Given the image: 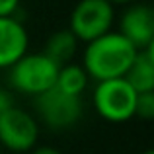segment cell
Segmentation results:
<instances>
[{
    "label": "cell",
    "mask_w": 154,
    "mask_h": 154,
    "mask_svg": "<svg viewBox=\"0 0 154 154\" xmlns=\"http://www.w3.org/2000/svg\"><path fill=\"white\" fill-rule=\"evenodd\" d=\"M76 49H78V39L72 35V31L59 29L47 39L43 55L49 57L55 64L63 66V64H68L72 60V57L76 55Z\"/></svg>",
    "instance_id": "obj_10"
},
{
    "label": "cell",
    "mask_w": 154,
    "mask_h": 154,
    "mask_svg": "<svg viewBox=\"0 0 154 154\" xmlns=\"http://www.w3.org/2000/svg\"><path fill=\"white\" fill-rule=\"evenodd\" d=\"M20 10V0H0V18H12Z\"/></svg>",
    "instance_id": "obj_13"
},
{
    "label": "cell",
    "mask_w": 154,
    "mask_h": 154,
    "mask_svg": "<svg viewBox=\"0 0 154 154\" xmlns=\"http://www.w3.org/2000/svg\"><path fill=\"white\" fill-rule=\"evenodd\" d=\"M123 78L135 88L137 94L154 92V45L137 51Z\"/></svg>",
    "instance_id": "obj_9"
},
{
    "label": "cell",
    "mask_w": 154,
    "mask_h": 154,
    "mask_svg": "<svg viewBox=\"0 0 154 154\" xmlns=\"http://www.w3.org/2000/svg\"><path fill=\"white\" fill-rule=\"evenodd\" d=\"M88 80H90V76L86 74V70L82 68V64L68 63V64L59 66L57 80H55V88L60 90L63 94L82 98L84 90L88 88Z\"/></svg>",
    "instance_id": "obj_11"
},
{
    "label": "cell",
    "mask_w": 154,
    "mask_h": 154,
    "mask_svg": "<svg viewBox=\"0 0 154 154\" xmlns=\"http://www.w3.org/2000/svg\"><path fill=\"white\" fill-rule=\"evenodd\" d=\"M29 35L16 16L0 18V68H10L27 53Z\"/></svg>",
    "instance_id": "obj_8"
},
{
    "label": "cell",
    "mask_w": 154,
    "mask_h": 154,
    "mask_svg": "<svg viewBox=\"0 0 154 154\" xmlns=\"http://www.w3.org/2000/svg\"><path fill=\"white\" fill-rule=\"evenodd\" d=\"M14 105V100H12V94L4 88H0V117L8 111V109Z\"/></svg>",
    "instance_id": "obj_14"
},
{
    "label": "cell",
    "mask_w": 154,
    "mask_h": 154,
    "mask_svg": "<svg viewBox=\"0 0 154 154\" xmlns=\"http://www.w3.org/2000/svg\"><path fill=\"white\" fill-rule=\"evenodd\" d=\"M137 92L125 78L102 80L96 84L92 102L102 119L109 123H127L135 117Z\"/></svg>",
    "instance_id": "obj_3"
},
{
    "label": "cell",
    "mask_w": 154,
    "mask_h": 154,
    "mask_svg": "<svg viewBox=\"0 0 154 154\" xmlns=\"http://www.w3.org/2000/svg\"><path fill=\"white\" fill-rule=\"evenodd\" d=\"M35 109L43 123L53 131H63L76 125L82 117V98L63 94L55 86L35 98Z\"/></svg>",
    "instance_id": "obj_5"
},
{
    "label": "cell",
    "mask_w": 154,
    "mask_h": 154,
    "mask_svg": "<svg viewBox=\"0 0 154 154\" xmlns=\"http://www.w3.org/2000/svg\"><path fill=\"white\" fill-rule=\"evenodd\" d=\"M107 2H111V4H133L137 0H107Z\"/></svg>",
    "instance_id": "obj_16"
},
{
    "label": "cell",
    "mask_w": 154,
    "mask_h": 154,
    "mask_svg": "<svg viewBox=\"0 0 154 154\" xmlns=\"http://www.w3.org/2000/svg\"><path fill=\"white\" fill-rule=\"evenodd\" d=\"M29 154H60V150H57L53 146H35L29 150Z\"/></svg>",
    "instance_id": "obj_15"
},
{
    "label": "cell",
    "mask_w": 154,
    "mask_h": 154,
    "mask_svg": "<svg viewBox=\"0 0 154 154\" xmlns=\"http://www.w3.org/2000/svg\"><path fill=\"white\" fill-rule=\"evenodd\" d=\"M143 154H154V150H150V148H148V150H144Z\"/></svg>",
    "instance_id": "obj_17"
},
{
    "label": "cell",
    "mask_w": 154,
    "mask_h": 154,
    "mask_svg": "<svg viewBox=\"0 0 154 154\" xmlns=\"http://www.w3.org/2000/svg\"><path fill=\"white\" fill-rule=\"evenodd\" d=\"M137 49L119 33V31H107L100 37L86 43L82 55V68L90 78L111 80L123 78L127 68L131 66Z\"/></svg>",
    "instance_id": "obj_1"
},
{
    "label": "cell",
    "mask_w": 154,
    "mask_h": 154,
    "mask_svg": "<svg viewBox=\"0 0 154 154\" xmlns=\"http://www.w3.org/2000/svg\"><path fill=\"white\" fill-rule=\"evenodd\" d=\"M39 139V125L33 115L12 105L0 117V143L12 152H29Z\"/></svg>",
    "instance_id": "obj_6"
},
{
    "label": "cell",
    "mask_w": 154,
    "mask_h": 154,
    "mask_svg": "<svg viewBox=\"0 0 154 154\" xmlns=\"http://www.w3.org/2000/svg\"><path fill=\"white\" fill-rule=\"evenodd\" d=\"M119 33L137 51L154 45V10L143 2L129 4V8L121 14Z\"/></svg>",
    "instance_id": "obj_7"
},
{
    "label": "cell",
    "mask_w": 154,
    "mask_h": 154,
    "mask_svg": "<svg viewBox=\"0 0 154 154\" xmlns=\"http://www.w3.org/2000/svg\"><path fill=\"white\" fill-rule=\"evenodd\" d=\"M115 10L107 0H80L70 14L68 29L78 41L90 43L92 39L111 31Z\"/></svg>",
    "instance_id": "obj_4"
},
{
    "label": "cell",
    "mask_w": 154,
    "mask_h": 154,
    "mask_svg": "<svg viewBox=\"0 0 154 154\" xmlns=\"http://www.w3.org/2000/svg\"><path fill=\"white\" fill-rule=\"evenodd\" d=\"M135 117H140L143 121H150L154 117V92H140L137 96Z\"/></svg>",
    "instance_id": "obj_12"
},
{
    "label": "cell",
    "mask_w": 154,
    "mask_h": 154,
    "mask_svg": "<svg viewBox=\"0 0 154 154\" xmlns=\"http://www.w3.org/2000/svg\"><path fill=\"white\" fill-rule=\"evenodd\" d=\"M8 70V82L16 92L37 98L55 86L59 64H55L43 53H26Z\"/></svg>",
    "instance_id": "obj_2"
}]
</instances>
